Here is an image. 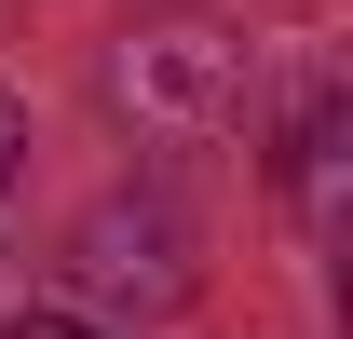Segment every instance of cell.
Listing matches in <instances>:
<instances>
[{
  "label": "cell",
  "mask_w": 353,
  "mask_h": 339,
  "mask_svg": "<svg viewBox=\"0 0 353 339\" xmlns=\"http://www.w3.org/2000/svg\"><path fill=\"white\" fill-rule=\"evenodd\" d=\"M14 150H28V109H14V95H0V176H14Z\"/></svg>",
  "instance_id": "obj_2"
},
{
  "label": "cell",
  "mask_w": 353,
  "mask_h": 339,
  "mask_svg": "<svg viewBox=\"0 0 353 339\" xmlns=\"http://www.w3.org/2000/svg\"><path fill=\"white\" fill-rule=\"evenodd\" d=\"M0 339H95V326H68V312H28V326H0Z\"/></svg>",
  "instance_id": "obj_1"
}]
</instances>
